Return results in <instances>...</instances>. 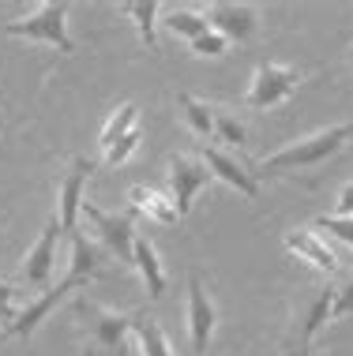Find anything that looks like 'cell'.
Listing matches in <instances>:
<instances>
[{"mask_svg": "<svg viewBox=\"0 0 353 356\" xmlns=\"http://www.w3.org/2000/svg\"><path fill=\"white\" fill-rule=\"evenodd\" d=\"M68 236H72V259H68V274H64V282L53 285V289H45V293L38 296V300L26 304L8 326H0V345H4L8 338H31V334L38 330V323H42L45 315H49L53 307L72 293V289H87V282L102 270V263L109 259L106 252H102V244L87 240V233H79V229L68 233Z\"/></svg>", "mask_w": 353, "mask_h": 356, "instance_id": "obj_1", "label": "cell"}, {"mask_svg": "<svg viewBox=\"0 0 353 356\" xmlns=\"http://www.w3.org/2000/svg\"><path fill=\"white\" fill-rule=\"evenodd\" d=\"M143 312H113L87 300V296H75L72 300V323L79 330L83 341V356H128V334L136 326Z\"/></svg>", "mask_w": 353, "mask_h": 356, "instance_id": "obj_2", "label": "cell"}, {"mask_svg": "<svg viewBox=\"0 0 353 356\" xmlns=\"http://www.w3.org/2000/svg\"><path fill=\"white\" fill-rule=\"evenodd\" d=\"M331 307H335V289L331 285H308L304 293H297L293 300V319L285 330V356H308L312 341H316L320 326L331 319Z\"/></svg>", "mask_w": 353, "mask_h": 356, "instance_id": "obj_3", "label": "cell"}, {"mask_svg": "<svg viewBox=\"0 0 353 356\" xmlns=\"http://www.w3.org/2000/svg\"><path fill=\"white\" fill-rule=\"evenodd\" d=\"M350 136H353V120H350V124H335V128L316 131V136L293 143V147L274 150L271 158L260 161V169H256V172L274 177V172H290V169H312V165H320V161H327L331 154H338L342 143H346Z\"/></svg>", "mask_w": 353, "mask_h": 356, "instance_id": "obj_4", "label": "cell"}, {"mask_svg": "<svg viewBox=\"0 0 353 356\" xmlns=\"http://www.w3.org/2000/svg\"><path fill=\"white\" fill-rule=\"evenodd\" d=\"M68 8H72L68 0H45L31 15L12 19L4 31L12 38H26V42H45L56 53H75V42L68 34Z\"/></svg>", "mask_w": 353, "mask_h": 356, "instance_id": "obj_5", "label": "cell"}, {"mask_svg": "<svg viewBox=\"0 0 353 356\" xmlns=\"http://www.w3.org/2000/svg\"><path fill=\"white\" fill-rule=\"evenodd\" d=\"M79 214L94 225V233H98V240H102V252L113 255L124 266H132V248H136V236H139L136 221H132L128 214H106V210H98L94 203H83Z\"/></svg>", "mask_w": 353, "mask_h": 356, "instance_id": "obj_6", "label": "cell"}, {"mask_svg": "<svg viewBox=\"0 0 353 356\" xmlns=\"http://www.w3.org/2000/svg\"><path fill=\"white\" fill-rule=\"evenodd\" d=\"M211 184V169H207L203 158H192V154H173L169 158V188H173V207L177 218H188L199 188Z\"/></svg>", "mask_w": 353, "mask_h": 356, "instance_id": "obj_7", "label": "cell"}, {"mask_svg": "<svg viewBox=\"0 0 353 356\" xmlns=\"http://www.w3.org/2000/svg\"><path fill=\"white\" fill-rule=\"evenodd\" d=\"M301 86V75L293 68H282V64H260L256 68V79L248 86V109H271V105L285 102L293 90Z\"/></svg>", "mask_w": 353, "mask_h": 356, "instance_id": "obj_8", "label": "cell"}, {"mask_svg": "<svg viewBox=\"0 0 353 356\" xmlns=\"http://www.w3.org/2000/svg\"><path fill=\"white\" fill-rule=\"evenodd\" d=\"M61 218H49L42 229V236L26 248V259H23V282L34 285V289H49V277H53V263H56V244H61Z\"/></svg>", "mask_w": 353, "mask_h": 356, "instance_id": "obj_9", "label": "cell"}, {"mask_svg": "<svg viewBox=\"0 0 353 356\" xmlns=\"http://www.w3.org/2000/svg\"><path fill=\"white\" fill-rule=\"evenodd\" d=\"M91 172H94L91 158H72L61 184H56V195H61V214L56 218H61L64 233H75V221H79V210H83V188H87Z\"/></svg>", "mask_w": 353, "mask_h": 356, "instance_id": "obj_10", "label": "cell"}, {"mask_svg": "<svg viewBox=\"0 0 353 356\" xmlns=\"http://www.w3.org/2000/svg\"><path fill=\"white\" fill-rule=\"evenodd\" d=\"M207 23H211L214 34H222L226 42H248V38L256 34V26H260V19H256V8L248 4H226V0H214V4H207Z\"/></svg>", "mask_w": 353, "mask_h": 356, "instance_id": "obj_11", "label": "cell"}, {"mask_svg": "<svg viewBox=\"0 0 353 356\" xmlns=\"http://www.w3.org/2000/svg\"><path fill=\"white\" fill-rule=\"evenodd\" d=\"M214 304L211 296H207L203 282H199V274H188V334H192V353L203 356L207 353V341H211L214 334Z\"/></svg>", "mask_w": 353, "mask_h": 356, "instance_id": "obj_12", "label": "cell"}, {"mask_svg": "<svg viewBox=\"0 0 353 356\" xmlns=\"http://www.w3.org/2000/svg\"><path fill=\"white\" fill-rule=\"evenodd\" d=\"M285 248H290L297 259H304V263H312L316 270L323 274H338L342 270V259L327 248V240H323L320 233H312V229H290L285 233Z\"/></svg>", "mask_w": 353, "mask_h": 356, "instance_id": "obj_13", "label": "cell"}, {"mask_svg": "<svg viewBox=\"0 0 353 356\" xmlns=\"http://www.w3.org/2000/svg\"><path fill=\"white\" fill-rule=\"evenodd\" d=\"M203 161H207V169H211V177L226 180V184H230V188H237L241 195L256 199V191H260V180H256V172H248L244 165H237V161L230 158V154H222L218 147H207Z\"/></svg>", "mask_w": 353, "mask_h": 356, "instance_id": "obj_14", "label": "cell"}, {"mask_svg": "<svg viewBox=\"0 0 353 356\" xmlns=\"http://www.w3.org/2000/svg\"><path fill=\"white\" fill-rule=\"evenodd\" d=\"M128 207L136 210V214H147L150 221H158V225H173L177 221L173 195H166V191H158V188H147V184H136L128 191Z\"/></svg>", "mask_w": 353, "mask_h": 356, "instance_id": "obj_15", "label": "cell"}, {"mask_svg": "<svg viewBox=\"0 0 353 356\" xmlns=\"http://www.w3.org/2000/svg\"><path fill=\"white\" fill-rule=\"evenodd\" d=\"M132 266H136V270L143 274L150 300H158V296L166 293V270H162L158 248L150 244V236H136V248H132Z\"/></svg>", "mask_w": 353, "mask_h": 356, "instance_id": "obj_16", "label": "cell"}, {"mask_svg": "<svg viewBox=\"0 0 353 356\" xmlns=\"http://www.w3.org/2000/svg\"><path fill=\"white\" fill-rule=\"evenodd\" d=\"M177 105H180V117L185 124L196 131L199 139H211L214 136V105H207L203 98H196V94H177Z\"/></svg>", "mask_w": 353, "mask_h": 356, "instance_id": "obj_17", "label": "cell"}, {"mask_svg": "<svg viewBox=\"0 0 353 356\" xmlns=\"http://www.w3.org/2000/svg\"><path fill=\"white\" fill-rule=\"evenodd\" d=\"M139 128V105L136 102H124V105H117L113 109V117L106 120V128H102V136H98V143H102V154H106L113 143H120L128 131H136Z\"/></svg>", "mask_w": 353, "mask_h": 356, "instance_id": "obj_18", "label": "cell"}, {"mask_svg": "<svg viewBox=\"0 0 353 356\" xmlns=\"http://www.w3.org/2000/svg\"><path fill=\"white\" fill-rule=\"evenodd\" d=\"M120 12L132 15V23H136V31H139V42L147 45V49H155L158 45L155 42V23H158L162 4H155V0H124Z\"/></svg>", "mask_w": 353, "mask_h": 356, "instance_id": "obj_19", "label": "cell"}, {"mask_svg": "<svg viewBox=\"0 0 353 356\" xmlns=\"http://www.w3.org/2000/svg\"><path fill=\"white\" fill-rule=\"evenodd\" d=\"M132 334H136V345H139V353H143V356H173L166 330H162L155 319H147V315H139V319H136Z\"/></svg>", "mask_w": 353, "mask_h": 356, "instance_id": "obj_20", "label": "cell"}, {"mask_svg": "<svg viewBox=\"0 0 353 356\" xmlns=\"http://www.w3.org/2000/svg\"><path fill=\"white\" fill-rule=\"evenodd\" d=\"M166 31H173L180 38H188V42H196V38H203V34H211V23H207V15H199V12H188V8H173L166 19Z\"/></svg>", "mask_w": 353, "mask_h": 356, "instance_id": "obj_21", "label": "cell"}, {"mask_svg": "<svg viewBox=\"0 0 353 356\" xmlns=\"http://www.w3.org/2000/svg\"><path fill=\"white\" fill-rule=\"evenodd\" d=\"M214 136L222 143H230V147H241L244 143V124L237 120L230 109H214Z\"/></svg>", "mask_w": 353, "mask_h": 356, "instance_id": "obj_22", "label": "cell"}, {"mask_svg": "<svg viewBox=\"0 0 353 356\" xmlns=\"http://www.w3.org/2000/svg\"><path fill=\"white\" fill-rule=\"evenodd\" d=\"M139 143H143V128H136V131H128L120 143H113V147L106 150V165H124V161L132 158V154L139 150Z\"/></svg>", "mask_w": 353, "mask_h": 356, "instance_id": "obj_23", "label": "cell"}, {"mask_svg": "<svg viewBox=\"0 0 353 356\" xmlns=\"http://www.w3.org/2000/svg\"><path fill=\"white\" fill-rule=\"evenodd\" d=\"M312 229H327V236H335V240L353 248V218H316Z\"/></svg>", "mask_w": 353, "mask_h": 356, "instance_id": "obj_24", "label": "cell"}, {"mask_svg": "<svg viewBox=\"0 0 353 356\" xmlns=\"http://www.w3.org/2000/svg\"><path fill=\"white\" fill-rule=\"evenodd\" d=\"M226 49H230V42H226L222 34H214V31L192 42V53H196V56H222Z\"/></svg>", "mask_w": 353, "mask_h": 356, "instance_id": "obj_25", "label": "cell"}, {"mask_svg": "<svg viewBox=\"0 0 353 356\" xmlns=\"http://www.w3.org/2000/svg\"><path fill=\"white\" fill-rule=\"evenodd\" d=\"M19 293H23V289H15L12 282H0V319H4V326L15 319V304H19Z\"/></svg>", "mask_w": 353, "mask_h": 356, "instance_id": "obj_26", "label": "cell"}, {"mask_svg": "<svg viewBox=\"0 0 353 356\" xmlns=\"http://www.w3.org/2000/svg\"><path fill=\"white\" fill-rule=\"evenodd\" d=\"M342 315H353V277L342 289H335V307H331V319H342Z\"/></svg>", "mask_w": 353, "mask_h": 356, "instance_id": "obj_27", "label": "cell"}, {"mask_svg": "<svg viewBox=\"0 0 353 356\" xmlns=\"http://www.w3.org/2000/svg\"><path fill=\"white\" fill-rule=\"evenodd\" d=\"M338 218H353V184L338 191Z\"/></svg>", "mask_w": 353, "mask_h": 356, "instance_id": "obj_28", "label": "cell"}]
</instances>
